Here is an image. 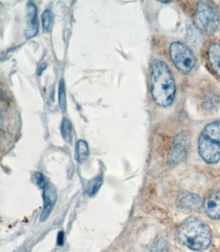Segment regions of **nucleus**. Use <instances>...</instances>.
Here are the masks:
<instances>
[{
    "label": "nucleus",
    "instance_id": "dca6fc26",
    "mask_svg": "<svg viewBox=\"0 0 220 252\" xmlns=\"http://www.w3.org/2000/svg\"><path fill=\"white\" fill-rule=\"evenodd\" d=\"M103 184V179L102 178H96L92 182H90L89 186L88 188V194L92 197L97 193L99 191L100 187H102Z\"/></svg>",
    "mask_w": 220,
    "mask_h": 252
},
{
    "label": "nucleus",
    "instance_id": "aec40b11",
    "mask_svg": "<svg viewBox=\"0 0 220 252\" xmlns=\"http://www.w3.org/2000/svg\"><path fill=\"white\" fill-rule=\"evenodd\" d=\"M46 64H42V65H41L40 67L38 68V71H37V74H38V76H40L41 74H42L43 71H44V70L46 69Z\"/></svg>",
    "mask_w": 220,
    "mask_h": 252
},
{
    "label": "nucleus",
    "instance_id": "f257e3e1",
    "mask_svg": "<svg viewBox=\"0 0 220 252\" xmlns=\"http://www.w3.org/2000/svg\"><path fill=\"white\" fill-rule=\"evenodd\" d=\"M151 91L154 103L167 108L174 103L176 94L175 80L167 65L156 59L151 67Z\"/></svg>",
    "mask_w": 220,
    "mask_h": 252
},
{
    "label": "nucleus",
    "instance_id": "9b49d317",
    "mask_svg": "<svg viewBox=\"0 0 220 252\" xmlns=\"http://www.w3.org/2000/svg\"><path fill=\"white\" fill-rule=\"evenodd\" d=\"M89 156V149H88L87 142L83 140H80L77 144V159L78 162L83 163Z\"/></svg>",
    "mask_w": 220,
    "mask_h": 252
},
{
    "label": "nucleus",
    "instance_id": "20e7f679",
    "mask_svg": "<svg viewBox=\"0 0 220 252\" xmlns=\"http://www.w3.org/2000/svg\"><path fill=\"white\" fill-rule=\"evenodd\" d=\"M198 28L207 34H215L219 28L220 17L219 10L211 1H199L195 12Z\"/></svg>",
    "mask_w": 220,
    "mask_h": 252
},
{
    "label": "nucleus",
    "instance_id": "9d476101",
    "mask_svg": "<svg viewBox=\"0 0 220 252\" xmlns=\"http://www.w3.org/2000/svg\"><path fill=\"white\" fill-rule=\"evenodd\" d=\"M207 55L212 69L220 77V44L212 43L209 47Z\"/></svg>",
    "mask_w": 220,
    "mask_h": 252
},
{
    "label": "nucleus",
    "instance_id": "f3484780",
    "mask_svg": "<svg viewBox=\"0 0 220 252\" xmlns=\"http://www.w3.org/2000/svg\"><path fill=\"white\" fill-rule=\"evenodd\" d=\"M182 203L187 206H194L198 204V198L192 194H184L181 198Z\"/></svg>",
    "mask_w": 220,
    "mask_h": 252
},
{
    "label": "nucleus",
    "instance_id": "2eb2a0df",
    "mask_svg": "<svg viewBox=\"0 0 220 252\" xmlns=\"http://www.w3.org/2000/svg\"><path fill=\"white\" fill-rule=\"evenodd\" d=\"M59 104L61 110L65 112L67 109L66 91H65V82L63 79L60 80L59 86Z\"/></svg>",
    "mask_w": 220,
    "mask_h": 252
},
{
    "label": "nucleus",
    "instance_id": "ddd939ff",
    "mask_svg": "<svg viewBox=\"0 0 220 252\" xmlns=\"http://www.w3.org/2000/svg\"><path fill=\"white\" fill-rule=\"evenodd\" d=\"M199 28L196 27L189 26L187 32V36L189 42L194 45H198L201 41V36Z\"/></svg>",
    "mask_w": 220,
    "mask_h": 252
},
{
    "label": "nucleus",
    "instance_id": "423d86ee",
    "mask_svg": "<svg viewBox=\"0 0 220 252\" xmlns=\"http://www.w3.org/2000/svg\"><path fill=\"white\" fill-rule=\"evenodd\" d=\"M43 199H44V210L40 217L41 222H44L49 218L57 201V190L54 185L48 184L46 186L43 192Z\"/></svg>",
    "mask_w": 220,
    "mask_h": 252
},
{
    "label": "nucleus",
    "instance_id": "f03ea898",
    "mask_svg": "<svg viewBox=\"0 0 220 252\" xmlns=\"http://www.w3.org/2000/svg\"><path fill=\"white\" fill-rule=\"evenodd\" d=\"M177 237L183 245L194 251H205L211 243V233L209 227L202 221L196 219L187 220L181 224Z\"/></svg>",
    "mask_w": 220,
    "mask_h": 252
},
{
    "label": "nucleus",
    "instance_id": "f8f14e48",
    "mask_svg": "<svg viewBox=\"0 0 220 252\" xmlns=\"http://www.w3.org/2000/svg\"><path fill=\"white\" fill-rule=\"evenodd\" d=\"M42 28L45 32L49 33L52 30L53 24V12L49 9H46L43 12L42 16Z\"/></svg>",
    "mask_w": 220,
    "mask_h": 252
},
{
    "label": "nucleus",
    "instance_id": "6ab92c4d",
    "mask_svg": "<svg viewBox=\"0 0 220 252\" xmlns=\"http://www.w3.org/2000/svg\"><path fill=\"white\" fill-rule=\"evenodd\" d=\"M63 240H64V232L60 231L57 234V243L59 246H61L63 245Z\"/></svg>",
    "mask_w": 220,
    "mask_h": 252
},
{
    "label": "nucleus",
    "instance_id": "4468645a",
    "mask_svg": "<svg viewBox=\"0 0 220 252\" xmlns=\"http://www.w3.org/2000/svg\"><path fill=\"white\" fill-rule=\"evenodd\" d=\"M72 124L67 118H64L61 122V133L63 139L66 142H69L72 137Z\"/></svg>",
    "mask_w": 220,
    "mask_h": 252
},
{
    "label": "nucleus",
    "instance_id": "7ed1b4c3",
    "mask_svg": "<svg viewBox=\"0 0 220 252\" xmlns=\"http://www.w3.org/2000/svg\"><path fill=\"white\" fill-rule=\"evenodd\" d=\"M198 152L205 162L216 164L220 160V121L209 123L198 139Z\"/></svg>",
    "mask_w": 220,
    "mask_h": 252
},
{
    "label": "nucleus",
    "instance_id": "1a4fd4ad",
    "mask_svg": "<svg viewBox=\"0 0 220 252\" xmlns=\"http://www.w3.org/2000/svg\"><path fill=\"white\" fill-rule=\"evenodd\" d=\"M205 210L210 218L220 220V191L215 192L207 198Z\"/></svg>",
    "mask_w": 220,
    "mask_h": 252
},
{
    "label": "nucleus",
    "instance_id": "0eeeda50",
    "mask_svg": "<svg viewBox=\"0 0 220 252\" xmlns=\"http://www.w3.org/2000/svg\"><path fill=\"white\" fill-rule=\"evenodd\" d=\"M27 16H28V24L25 30V36L27 40L33 38L39 32V24L37 7L32 2H28L27 5Z\"/></svg>",
    "mask_w": 220,
    "mask_h": 252
},
{
    "label": "nucleus",
    "instance_id": "a211bd4d",
    "mask_svg": "<svg viewBox=\"0 0 220 252\" xmlns=\"http://www.w3.org/2000/svg\"><path fill=\"white\" fill-rule=\"evenodd\" d=\"M34 178L36 180L37 186L41 189H44L46 186L48 185V184H47L44 175L42 173L36 172L35 173Z\"/></svg>",
    "mask_w": 220,
    "mask_h": 252
},
{
    "label": "nucleus",
    "instance_id": "6e6552de",
    "mask_svg": "<svg viewBox=\"0 0 220 252\" xmlns=\"http://www.w3.org/2000/svg\"><path fill=\"white\" fill-rule=\"evenodd\" d=\"M188 137L184 134L179 135L174 142L171 152V160L174 163L180 162L186 156L188 148Z\"/></svg>",
    "mask_w": 220,
    "mask_h": 252
},
{
    "label": "nucleus",
    "instance_id": "39448f33",
    "mask_svg": "<svg viewBox=\"0 0 220 252\" xmlns=\"http://www.w3.org/2000/svg\"><path fill=\"white\" fill-rule=\"evenodd\" d=\"M170 59L177 69L182 74H188L195 65L194 53L187 45L182 42L172 43L169 47Z\"/></svg>",
    "mask_w": 220,
    "mask_h": 252
}]
</instances>
